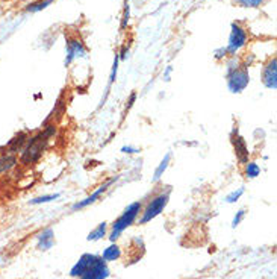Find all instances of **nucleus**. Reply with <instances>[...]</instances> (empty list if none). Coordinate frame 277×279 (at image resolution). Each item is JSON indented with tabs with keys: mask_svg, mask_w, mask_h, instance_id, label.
Listing matches in <instances>:
<instances>
[{
	"mask_svg": "<svg viewBox=\"0 0 277 279\" xmlns=\"http://www.w3.org/2000/svg\"><path fill=\"white\" fill-rule=\"evenodd\" d=\"M67 57H65V67H68L76 58H87V49L79 38H68L67 40Z\"/></svg>",
	"mask_w": 277,
	"mask_h": 279,
	"instance_id": "9",
	"label": "nucleus"
},
{
	"mask_svg": "<svg viewBox=\"0 0 277 279\" xmlns=\"http://www.w3.org/2000/svg\"><path fill=\"white\" fill-rule=\"evenodd\" d=\"M53 2H55V0H38V2H34V4L28 5V7H26V11L31 13V14H35V13H40V11L46 10V8L50 7Z\"/></svg>",
	"mask_w": 277,
	"mask_h": 279,
	"instance_id": "20",
	"label": "nucleus"
},
{
	"mask_svg": "<svg viewBox=\"0 0 277 279\" xmlns=\"http://www.w3.org/2000/svg\"><path fill=\"white\" fill-rule=\"evenodd\" d=\"M262 82L266 88L275 90L277 88V60L272 58L265 64L262 70Z\"/></svg>",
	"mask_w": 277,
	"mask_h": 279,
	"instance_id": "11",
	"label": "nucleus"
},
{
	"mask_svg": "<svg viewBox=\"0 0 277 279\" xmlns=\"http://www.w3.org/2000/svg\"><path fill=\"white\" fill-rule=\"evenodd\" d=\"M245 214H247V211L244 209V208H241L238 212H236V215L233 217V220H232V228H236L242 220H244V217H245Z\"/></svg>",
	"mask_w": 277,
	"mask_h": 279,
	"instance_id": "24",
	"label": "nucleus"
},
{
	"mask_svg": "<svg viewBox=\"0 0 277 279\" xmlns=\"http://www.w3.org/2000/svg\"><path fill=\"white\" fill-rule=\"evenodd\" d=\"M118 178L120 176H114V178H111V179H108L105 184H102L94 193H91L88 197H85L84 200H81V202H78V203H75L73 206H72V211H79V209H84V208H87V206H90V205H93L94 202H97V199H100V196L103 194V193H106L108 191V188L109 187H112L117 181H118Z\"/></svg>",
	"mask_w": 277,
	"mask_h": 279,
	"instance_id": "8",
	"label": "nucleus"
},
{
	"mask_svg": "<svg viewBox=\"0 0 277 279\" xmlns=\"http://www.w3.org/2000/svg\"><path fill=\"white\" fill-rule=\"evenodd\" d=\"M129 17H130V11H129V5H124V14H123V22H121V31L126 29L127 23H129Z\"/></svg>",
	"mask_w": 277,
	"mask_h": 279,
	"instance_id": "26",
	"label": "nucleus"
},
{
	"mask_svg": "<svg viewBox=\"0 0 277 279\" xmlns=\"http://www.w3.org/2000/svg\"><path fill=\"white\" fill-rule=\"evenodd\" d=\"M64 113H65V100H64V97H59V99H58V102L55 103V108H53V111L49 114V117L44 120V123H43V125H47V123H55L56 120H59V119L64 116Z\"/></svg>",
	"mask_w": 277,
	"mask_h": 279,
	"instance_id": "15",
	"label": "nucleus"
},
{
	"mask_svg": "<svg viewBox=\"0 0 277 279\" xmlns=\"http://www.w3.org/2000/svg\"><path fill=\"white\" fill-rule=\"evenodd\" d=\"M59 199V193H55V194H44V196H40V197H35L32 200H29L31 205H41V203H49L52 200H56Z\"/></svg>",
	"mask_w": 277,
	"mask_h": 279,
	"instance_id": "21",
	"label": "nucleus"
},
{
	"mask_svg": "<svg viewBox=\"0 0 277 279\" xmlns=\"http://www.w3.org/2000/svg\"><path fill=\"white\" fill-rule=\"evenodd\" d=\"M244 191H245L244 187H239L238 190H233L232 193H229V194L226 196L224 200H226L227 203H235V202H238V200L241 199V196L244 194Z\"/></svg>",
	"mask_w": 277,
	"mask_h": 279,
	"instance_id": "22",
	"label": "nucleus"
},
{
	"mask_svg": "<svg viewBox=\"0 0 277 279\" xmlns=\"http://www.w3.org/2000/svg\"><path fill=\"white\" fill-rule=\"evenodd\" d=\"M108 276H109V268L106 261L102 256H96L91 265L79 279H106Z\"/></svg>",
	"mask_w": 277,
	"mask_h": 279,
	"instance_id": "7",
	"label": "nucleus"
},
{
	"mask_svg": "<svg viewBox=\"0 0 277 279\" xmlns=\"http://www.w3.org/2000/svg\"><path fill=\"white\" fill-rule=\"evenodd\" d=\"M141 209H143V202H140V200H138V202H133V203H130V205L124 209V212L112 223V231H111V234H109V240H111L112 243H115V240L120 238V235L123 234V231H126L129 226H132V225L135 223V220L138 218Z\"/></svg>",
	"mask_w": 277,
	"mask_h": 279,
	"instance_id": "3",
	"label": "nucleus"
},
{
	"mask_svg": "<svg viewBox=\"0 0 277 279\" xmlns=\"http://www.w3.org/2000/svg\"><path fill=\"white\" fill-rule=\"evenodd\" d=\"M171 72H173V67L171 66H168L167 69H165V72H164V81H170V76H171Z\"/></svg>",
	"mask_w": 277,
	"mask_h": 279,
	"instance_id": "30",
	"label": "nucleus"
},
{
	"mask_svg": "<svg viewBox=\"0 0 277 279\" xmlns=\"http://www.w3.org/2000/svg\"><path fill=\"white\" fill-rule=\"evenodd\" d=\"M235 2L244 8H257L263 4V0H235Z\"/></svg>",
	"mask_w": 277,
	"mask_h": 279,
	"instance_id": "23",
	"label": "nucleus"
},
{
	"mask_svg": "<svg viewBox=\"0 0 277 279\" xmlns=\"http://www.w3.org/2000/svg\"><path fill=\"white\" fill-rule=\"evenodd\" d=\"M94 258H96V255H93V253H84V255L79 258V261L72 267L70 276H72V277H81V276L87 271V268L91 265V262H93Z\"/></svg>",
	"mask_w": 277,
	"mask_h": 279,
	"instance_id": "12",
	"label": "nucleus"
},
{
	"mask_svg": "<svg viewBox=\"0 0 277 279\" xmlns=\"http://www.w3.org/2000/svg\"><path fill=\"white\" fill-rule=\"evenodd\" d=\"M248 35L247 31L239 25V23H232V31H230V37H229V43L226 46L227 53L230 57H235L245 44H247Z\"/></svg>",
	"mask_w": 277,
	"mask_h": 279,
	"instance_id": "5",
	"label": "nucleus"
},
{
	"mask_svg": "<svg viewBox=\"0 0 277 279\" xmlns=\"http://www.w3.org/2000/svg\"><path fill=\"white\" fill-rule=\"evenodd\" d=\"M43 126H44L43 131H40L38 134L29 137L26 146L20 152V162L23 165H34L35 162H38L40 158L43 156L44 150L47 149L50 138L56 134V125L55 123H47V125H43Z\"/></svg>",
	"mask_w": 277,
	"mask_h": 279,
	"instance_id": "1",
	"label": "nucleus"
},
{
	"mask_svg": "<svg viewBox=\"0 0 277 279\" xmlns=\"http://www.w3.org/2000/svg\"><path fill=\"white\" fill-rule=\"evenodd\" d=\"M29 137H31V135H29V132H26V131L19 132L17 135H14V137L8 141V144H5V147L0 149V152H4V153H11V155H17L19 152L23 150V147L26 146Z\"/></svg>",
	"mask_w": 277,
	"mask_h": 279,
	"instance_id": "10",
	"label": "nucleus"
},
{
	"mask_svg": "<svg viewBox=\"0 0 277 279\" xmlns=\"http://www.w3.org/2000/svg\"><path fill=\"white\" fill-rule=\"evenodd\" d=\"M230 143L233 146V150H235V155H236V159L239 161V164L248 162L250 152H248V147H247L245 140L241 137V134H239V131H238L236 126L230 132Z\"/></svg>",
	"mask_w": 277,
	"mask_h": 279,
	"instance_id": "6",
	"label": "nucleus"
},
{
	"mask_svg": "<svg viewBox=\"0 0 277 279\" xmlns=\"http://www.w3.org/2000/svg\"><path fill=\"white\" fill-rule=\"evenodd\" d=\"M127 57H129V49H127V46H123L121 50L118 52V58H120V61H123V60H126Z\"/></svg>",
	"mask_w": 277,
	"mask_h": 279,
	"instance_id": "29",
	"label": "nucleus"
},
{
	"mask_svg": "<svg viewBox=\"0 0 277 279\" xmlns=\"http://www.w3.org/2000/svg\"><path fill=\"white\" fill-rule=\"evenodd\" d=\"M126 4H127V0H126Z\"/></svg>",
	"mask_w": 277,
	"mask_h": 279,
	"instance_id": "31",
	"label": "nucleus"
},
{
	"mask_svg": "<svg viewBox=\"0 0 277 279\" xmlns=\"http://www.w3.org/2000/svg\"><path fill=\"white\" fill-rule=\"evenodd\" d=\"M19 164V158L11 153H0V175L11 172Z\"/></svg>",
	"mask_w": 277,
	"mask_h": 279,
	"instance_id": "14",
	"label": "nucleus"
},
{
	"mask_svg": "<svg viewBox=\"0 0 277 279\" xmlns=\"http://www.w3.org/2000/svg\"><path fill=\"white\" fill-rule=\"evenodd\" d=\"M106 231H108V223L103 221V223H100L94 231H91V232L88 234L87 240H88V241H99V240H102L103 237H106Z\"/></svg>",
	"mask_w": 277,
	"mask_h": 279,
	"instance_id": "18",
	"label": "nucleus"
},
{
	"mask_svg": "<svg viewBox=\"0 0 277 279\" xmlns=\"http://www.w3.org/2000/svg\"><path fill=\"white\" fill-rule=\"evenodd\" d=\"M120 152L121 153H126V155H135V153H140V149H136L133 146H123Z\"/></svg>",
	"mask_w": 277,
	"mask_h": 279,
	"instance_id": "28",
	"label": "nucleus"
},
{
	"mask_svg": "<svg viewBox=\"0 0 277 279\" xmlns=\"http://www.w3.org/2000/svg\"><path fill=\"white\" fill-rule=\"evenodd\" d=\"M170 191H171L170 188L165 191H161L159 194H156L155 197H152L147 202V205L143 211V217L140 218V225H146V223L152 221L164 211V208L168 205V200H170Z\"/></svg>",
	"mask_w": 277,
	"mask_h": 279,
	"instance_id": "4",
	"label": "nucleus"
},
{
	"mask_svg": "<svg viewBox=\"0 0 277 279\" xmlns=\"http://www.w3.org/2000/svg\"><path fill=\"white\" fill-rule=\"evenodd\" d=\"M227 55H229V53H227V49H226V47H220V49H217V50L214 52V58H215L217 61L224 60Z\"/></svg>",
	"mask_w": 277,
	"mask_h": 279,
	"instance_id": "27",
	"label": "nucleus"
},
{
	"mask_svg": "<svg viewBox=\"0 0 277 279\" xmlns=\"http://www.w3.org/2000/svg\"><path fill=\"white\" fill-rule=\"evenodd\" d=\"M37 241H38L37 247L40 250H49V249H52L53 244H55V232H53V229L47 228V229L41 231L37 235Z\"/></svg>",
	"mask_w": 277,
	"mask_h": 279,
	"instance_id": "13",
	"label": "nucleus"
},
{
	"mask_svg": "<svg viewBox=\"0 0 277 279\" xmlns=\"http://www.w3.org/2000/svg\"><path fill=\"white\" fill-rule=\"evenodd\" d=\"M121 256V249L120 246H117L115 243H112L111 246H108L103 253H102V258L108 262V261H117L118 258Z\"/></svg>",
	"mask_w": 277,
	"mask_h": 279,
	"instance_id": "17",
	"label": "nucleus"
},
{
	"mask_svg": "<svg viewBox=\"0 0 277 279\" xmlns=\"http://www.w3.org/2000/svg\"><path fill=\"white\" fill-rule=\"evenodd\" d=\"M244 165H245V169H244V175H245V178H247V179H254V178H257V176L260 175V167H259V164H257V162H254V161H248V162H245Z\"/></svg>",
	"mask_w": 277,
	"mask_h": 279,
	"instance_id": "19",
	"label": "nucleus"
},
{
	"mask_svg": "<svg viewBox=\"0 0 277 279\" xmlns=\"http://www.w3.org/2000/svg\"><path fill=\"white\" fill-rule=\"evenodd\" d=\"M226 82L227 88L235 94L242 93L250 84L248 69L242 63H239L236 57H232L226 64Z\"/></svg>",
	"mask_w": 277,
	"mask_h": 279,
	"instance_id": "2",
	"label": "nucleus"
},
{
	"mask_svg": "<svg viewBox=\"0 0 277 279\" xmlns=\"http://www.w3.org/2000/svg\"><path fill=\"white\" fill-rule=\"evenodd\" d=\"M136 96H138V94H136L135 91H133V93H132V94L129 96V100L126 102V108H124V113H123V117H126V114H127V113L130 111V108L133 106V103H135V100H136Z\"/></svg>",
	"mask_w": 277,
	"mask_h": 279,
	"instance_id": "25",
	"label": "nucleus"
},
{
	"mask_svg": "<svg viewBox=\"0 0 277 279\" xmlns=\"http://www.w3.org/2000/svg\"><path fill=\"white\" fill-rule=\"evenodd\" d=\"M170 162H171V153L170 152H167L165 153V156L162 158V161L159 162V165L155 169V173H153V182H158L162 176H164V173H165V170L168 169V165H170Z\"/></svg>",
	"mask_w": 277,
	"mask_h": 279,
	"instance_id": "16",
	"label": "nucleus"
}]
</instances>
